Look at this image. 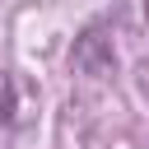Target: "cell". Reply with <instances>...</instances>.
Listing matches in <instances>:
<instances>
[{"label":"cell","mask_w":149,"mask_h":149,"mask_svg":"<svg viewBox=\"0 0 149 149\" xmlns=\"http://www.w3.org/2000/svg\"><path fill=\"white\" fill-rule=\"evenodd\" d=\"M5 116H9V84L0 79V121H5Z\"/></svg>","instance_id":"cell-1"}]
</instances>
